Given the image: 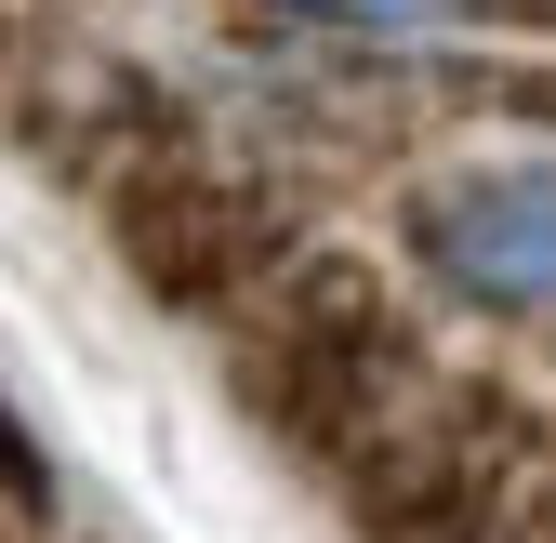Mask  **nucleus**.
<instances>
[{
	"instance_id": "nucleus-1",
	"label": "nucleus",
	"mask_w": 556,
	"mask_h": 543,
	"mask_svg": "<svg viewBox=\"0 0 556 543\" xmlns=\"http://www.w3.org/2000/svg\"><path fill=\"white\" fill-rule=\"evenodd\" d=\"M397 384H410V318H397V292L371 279L358 252H305L292 279H278L252 358H239L252 425L278 451H305V464H358L384 438V397Z\"/></svg>"
},
{
	"instance_id": "nucleus-2",
	"label": "nucleus",
	"mask_w": 556,
	"mask_h": 543,
	"mask_svg": "<svg viewBox=\"0 0 556 543\" xmlns=\"http://www.w3.org/2000/svg\"><path fill=\"white\" fill-rule=\"evenodd\" d=\"M106 239L132 265V292H147V305H186V318H226L265 265H278L265 199L226 186V173H199V160H132L106 186Z\"/></svg>"
},
{
	"instance_id": "nucleus-3",
	"label": "nucleus",
	"mask_w": 556,
	"mask_h": 543,
	"mask_svg": "<svg viewBox=\"0 0 556 543\" xmlns=\"http://www.w3.org/2000/svg\"><path fill=\"white\" fill-rule=\"evenodd\" d=\"M410 252L491 318H556V160L451 173L410 199Z\"/></svg>"
},
{
	"instance_id": "nucleus-4",
	"label": "nucleus",
	"mask_w": 556,
	"mask_h": 543,
	"mask_svg": "<svg viewBox=\"0 0 556 543\" xmlns=\"http://www.w3.org/2000/svg\"><path fill=\"white\" fill-rule=\"evenodd\" d=\"M504 438H517V425H504ZM504 438L477 451V412L397 425V438L371 451V478H358V530H371V543H504V491H491Z\"/></svg>"
},
{
	"instance_id": "nucleus-5",
	"label": "nucleus",
	"mask_w": 556,
	"mask_h": 543,
	"mask_svg": "<svg viewBox=\"0 0 556 543\" xmlns=\"http://www.w3.org/2000/svg\"><path fill=\"white\" fill-rule=\"evenodd\" d=\"M292 14H331V27H451L477 0H292Z\"/></svg>"
},
{
	"instance_id": "nucleus-6",
	"label": "nucleus",
	"mask_w": 556,
	"mask_h": 543,
	"mask_svg": "<svg viewBox=\"0 0 556 543\" xmlns=\"http://www.w3.org/2000/svg\"><path fill=\"white\" fill-rule=\"evenodd\" d=\"M0 40H14V27H0Z\"/></svg>"
}]
</instances>
